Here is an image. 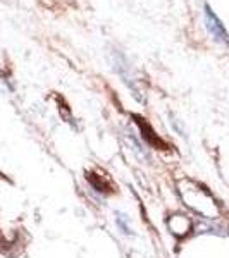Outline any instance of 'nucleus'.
<instances>
[{
	"instance_id": "nucleus-1",
	"label": "nucleus",
	"mask_w": 229,
	"mask_h": 258,
	"mask_svg": "<svg viewBox=\"0 0 229 258\" xmlns=\"http://www.w3.org/2000/svg\"><path fill=\"white\" fill-rule=\"evenodd\" d=\"M112 64H114L116 73L121 76L123 83L131 90V93L135 95V98L138 100V102H143V95H141V91L138 88V83H136V78H135V74H133V69H131L130 62L126 60V57L121 55L119 52L112 53Z\"/></svg>"
},
{
	"instance_id": "nucleus-4",
	"label": "nucleus",
	"mask_w": 229,
	"mask_h": 258,
	"mask_svg": "<svg viewBox=\"0 0 229 258\" xmlns=\"http://www.w3.org/2000/svg\"><path fill=\"white\" fill-rule=\"evenodd\" d=\"M197 234H214V236H227L229 227L220 224L215 219H202L195 227Z\"/></svg>"
},
{
	"instance_id": "nucleus-3",
	"label": "nucleus",
	"mask_w": 229,
	"mask_h": 258,
	"mask_svg": "<svg viewBox=\"0 0 229 258\" xmlns=\"http://www.w3.org/2000/svg\"><path fill=\"white\" fill-rule=\"evenodd\" d=\"M167 227L170 234H174L176 238H185L191 231V220L183 214H174L167 219Z\"/></svg>"
},
{
	"instance_id": "nucleus-5",
	"label": "nucleus",
	"mask_w": 229,
	"mask_h": 258,
	"mask_svg": "<svg viewBox=\"0 0 229 258\" xmlns=\"http://www.w3.org/2000/svg\"><path fill=\"white\" fill-rule=\"evenodd\" d=\"M130 222H131V219L128 217L126 214H121V212H118V214H116V224H118L119 231L123 232V234H126V236H131L133 234V229L130 226Z\"/></svg>"
},
{
	"instance_id": "nucleus-2",
	"label": "nucleus",
	"mask_w": 229,
	"mask_h": 258,
	"mask_svg": "<svg viewBox=\"0 0 229 258\" xmlns=\"http://www.w3.org/2000/svg\"><path fill=\"white\" fill-rule=\"evenodd\" d=\"M203 18H205V26H207V31L210 33V36L214 38L217 43H222V45H229V33L226 31L224 28L222 21L217 18L214 11L210 9L209 4H205V11H203Z\"/></svg>"
}]
</instances>
